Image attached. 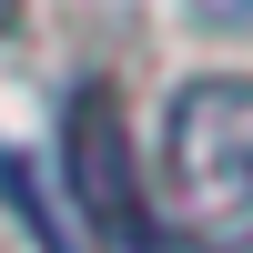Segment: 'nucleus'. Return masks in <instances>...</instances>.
Segmentation results:
<instances>
[{"instance_id":"obj_1","label":"nucleus","mask_w":253,"mask_h":253,"mask_svg":"<svg viewBox=\"0 0 253 253\" xmlns=\"http://www.w3.org/2000/svg\"><path fill=\"white\" fill-rule=\"evenodd\" d=\"M162 182L203 253H253V81L203 71L162 112Z\"/></svg>"},{"instance_id":"obj_2","label":"nucleus","mask_w":253,"mask_h":253,"mask_svg":"<svg viewBox=\"0 0 253 253\" xmlns=\"http://www.w3.org/2000/svg\"><path fill=\"white\" fill-rule=\"evenodd\" d=\"M61 172H71V203L81 223H101L112 243H152V223H142V172H132V132H122V101L101 91V81H81L71 112H61Z\"/></svg>"},{"instance_id":"obj_3","label":"nucleus","mask_w":253,"mask_h":253,"mask_svg":"<svg viewBox=\"0 0 253 253\" xmlns=\"http://www.w3.org/2000/svg\"><path fill=\"white\" fill-rule=\"evenodd\" d=\"M0 20H10V0H0Z\"/></svg>"}]
</instances>
